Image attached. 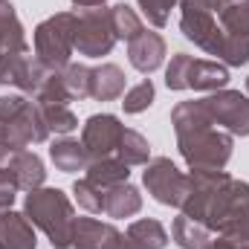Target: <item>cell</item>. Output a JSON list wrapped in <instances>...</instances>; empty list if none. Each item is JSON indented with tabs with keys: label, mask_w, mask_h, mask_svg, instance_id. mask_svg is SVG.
I'll return each mask as SVG.
<instances>
[{
	"label": "cell",
	"mask_w": 249,
	"mask_h": 249,
	"mask_svg": "<svg viewBox=\"0 0 249 249\" xmlns=\"http://www.w3.org/2000/svg\"><path fill=\"white\" fill-rule=\"evenodd\" d=\"M124 96V72L116 64H102L90 70V99L96 102H113Z\"/></svg>",
	"instance_id": "obj_15"
},
{
	"label": "cell",
	"mask_w": 249,
	"mask_h": 249,
	"mask_svg": "<svg viewBox=\"0 0 249 249\" xmlns=\"http://www.w3.org/2000/svg\"><path fill=\"white\" fill-rule=\"evenodd\" d=\"M35 102H61V105H70V93H67V84H64L61 70H50V75L44 78L41 90L35 93Z\"/></svg>",
	"instance_id": "obj_29"
},
{
	"label": "cell",
	"mask_w": 249,
	"mask_h": 249,
	"mask_svg": "<svg viewBox=\"0 0 249 249\" xmlns=\"http://www.w3.org/2000/svg\"><path fill=\"white\" fill-rule=\"evenodd\" d=\"M139 209H142V194L130 183H119V186L105 191V214L107 217H113V220L133 217Z\"/></svg>",
	"instance_id": "obj_17"
},
{
	"label": "cell",
	"mask_w": 249,
	"mask_h": 249,
	"mask_svg": "<svg viewBox=\"0 0 249 249\" xmlns=\"http://www.w3.org/2000/svg\"><path fill=\"white\" fill-rule=\"evenodd\" d=\"M72 194H75V200H78V206L84 212L105 214V191L102 188H96L93 183H87V180H75L72 183Z\"/></svg>",
	"instance_id": "obj_28"
},
{
	"label": "cell",
	"mask_w": 249,
	"mask_h": 249,
	"mask_svg": "<svg viewBox=\"0 0 249 249\" xmlns=\"http://www.w3.org/2000/svg\"><path fill=\"white\" fill-rule=\"evenodd\" d=\"M110 23H113L116 38H119V41H127V44H130L136 35H142V32H145L142 18H139L127 3H116V6L110 9Z\"/></svg>",
	"instance_id": "obj_25"
},
{
	"label": "cell",
	"mask_w": 249,
	"mask_h": 249,
	"mask_svg": "<svg viewBox=\"0 0 249 249\" xmlns=\"http://www.w3.org/2000/svg\"><path fill=\"white\" fill-rule=\"evenodd\" d=\"M171 241L180 249H203V244L209 241V229L186 214H180L171 223Z\"/></svg>",
	"instance_id": "obj_23"
},
{
	"label": "cell",
	"mask_w": 249,
	"mask_h": 249,
	"mask_svg": "<svg viewBox=\"0 0 249 249\" xmlns=\"http://www.w3.org/2000/svg\"><path fill=\"white\" fill-rule=\"evenodd\" d=\"M90 70H93V67H87V64H72V61L61 70L70 99H90Z\"/></svg>",
	"instance_id": "obj_26"
},
{
	"label": "cell",
	"mask_w": 249,
	"mask_h": 249,
	"mask_svg": "<svg viewBox=\"0 0 249 249\" xmlns=\"http://www.w3.org/2000/svg\"><path fill=\"white\" fill-rule=\"evenodd\" d=\"M9 165L15 168V174H18V183L23 191H32V188H41L44 186V180H47V168H44V160L35 154V151H18V154H12V160H9Z\"/></svg>",
	"instance_id": "obj_18"
},
{
	"label": "cell",
	"mask_w": 249,
	"mask_h": 249,
	"mask_svg": "<svg viewBox=\"0 0 249 249\" xmlns=\"http://www.w3.org/2000/svg\"><path fill=\"white\" fill-rule=\"evenodd\" d=\"M50 75V67L26 50H0V84L18 87L23 96H35Z\"/></svg>",
	"instance_id": "obj_8"
},
{
	"label": "cell",
	"mask_w": 249,
	"mask_h": 249,
	"mask_svg": "<svg viewBox=\"0 0 249 249\" xmlns=\"http://www.w3.org/2000/svg\"><path fill=\"white\" fill-rule=\"evenodd\" d=\"M165 55H168V47H165V38L160 32H148L145 29L142 35H136L127 44V61H130V67L145 72V75L160 70L162 61H165Z\"/></svg>",
	"instance_id": "obj_13"
},
{
	"label": "cell",
	"mask_w": 249,
	"mask_h": 249,
	"mask_svg": "<svg viewBox=\"0 0 249 249\" xmlns=\"http://www.w3.org/2000/svg\"><path fill=\"white\" fill-rule=\"evenodd\" d=\"M23 23L9 0H0V50H26Z\"/></svg>",
	"instance_id": "obj_21"
},
{
	"label": "cell",
	"mask_w": 249,
	"mask_h": 249,
	"mask_svg": "<svg viewBox=\"0 0 249 249\" xmlns=\"http://www.w3.org/2000/svg\"><path fill=\"white\" fill-rule=\"evenodd\" d=\"M122 133L124 124L113 113H96L81 127V145L90 160H107V157H116Z\"/></svg>",
	"instance_id": "obj_11"
},
{
	"label": "cell",
	"mask_w": 249,
	"mask_h": 249,
	"mask_svg": "<svg viewBox=\"0 0 249 249\" xmlns=\"http://www.w3.org/2000/svg\"><path fill=\"white\" fill-rule=\"evenodd\" d=\"M50 160L55 162V168L64 171V174H75V171H87L90 165V157L84 151V145L78 139H70V136H61L50 145Z\"/></svg>",
	"instance_id": "obj_16"
},
{
	"label": "cell",
	"mask_w": 249,
	"mask_h": 249,
	"mask_svg": "<svg viewBox=\"0 0 249 249\" xmlns=\"http://www.w3.org/2000/svg\"><path fill=\"white\" fill-rule=\"evenodd\" d=\"M142 183L148 188V194L162 203V206H171V209H180L183 200L188 194V177L168 160V157H157L145 165V174H142Z\"/></svg>",
	"instance_id": "obj_9"
},
{
	"label": "cell",
	"mask_w": 249,
	"mask_h": 249,
	"mask_svg": "<svg viewBox=\"0 0 249 249\" xmlns=\"http://www.w3.org/2000/svg\"><path fill=\"white\" fill-rule=\"evenodd\" d=\"M50 130L41 119L38 102L26 96H0V142L18 154L35 142H47Z\"/></svg>",
	"instance_id": "obj_4"
},
{
	"label": "cell",
	"mask_w": 249,
	"mask_h": 249,
	"mask_svg": "<svg viewBox=\"0 0 249 249\" xmlns=\"http://www.w3.org/2000/svg\"><path fill=\"white\" fill-rule=\"evenodd\" d=\"M23 214L29 217L32 226H38L50 238L53 249H61L67 244L75 223L72 203L61 188H32L23 200Z\"/></svg>",
	"instance_id": "obj_3"
},
{
	"label": "cell",
	"mask_w": 249,
	"mask_h": 249,
	"mask_svg": "<svg viewBox=\"0 0 249 249\" xmlns=\"http://www.w3.org/2000/svg\"><path fill=\"white\" fill-rule=\"evenodd\" d=\"M116 32L110 23V9H78L75 12V32H72V50L87 58H102L116 47Z\"/></svg>",
	"instance_id": "obj_7"
},
{
	"label": "cell",
	"mask_w": 249,
	"mask_h": 249,
	"mask_svg": "<svg viewBox=\"0 0 249 249\" xmlns=\"http://www.w3.org/2000/svg\"><path fill=\"white\" fill-rule=\"evenodd\" d=\"M203 249H249V244L238 241V238H229V235H217V238H209Z\"/></svg>",
	"instance_id": "obj_32"
},
{
	"label": "cell",
	"mask_w": 249,
	"mask_h": 249,
	"mask_svg": "<svg viewBox=\"0 0 249 249\" xmlns=\"http://www.w3.org/2000/svg\"><path fill=\"white\" fill-rule=\"evenodd\" d=\"M110 0H72V6H75V12L78 9H99V6H107Z\"/></svg>",
	"instance_id": "obj_33"
},
{
	"label": "cell",
	"mask_w": 249,
	"mask_h": 249,
	"mask_svg": "<svg viewBox=\"0 0 249 249\" xmlns=\"http://www.w3.org/2000/svg\"><path fill=\"white\" fill-rule=\"evenodd\" d=\"M119 238V229L113 223H102L96 217H75L72 232L61 249H110Z\"/></svg>",
	"instance_id": "obj_12"
},
{
	"label": "cell",
	"mask_w": 249,
	"mask_h": 249,
	"mask_svg": "<svg viewBox=\"0 0 249 249\" xmlns=\"http://www.w3.org/2000/svg\"><path fill=\"white\" fill-rule=\"evenodd\" d=\"M177 148L191 171H223L232 160V133L217 130L209 110L200 102H180L171 110Z\"/></svg>",
	"instance_id": "obj_2"
},
{
	"label": "cell",
	"mask_w": 249,
	"mask_h": 249,
	"mask_svg": "<svg viewBox=\"0 0 249 249\" xmlns=\"http://www.w3.org/2000/svg\"><path fill=\"white\" fill-rule=\"evenodd\" d=\"M72 32H75V12H58L47 20H41L32 32L35 55L50 70H64L70 64L72 50Z\"/></svg>",
	"instance_id": "obj_6"
},
{
	"label": "cell",
	"mask_w": 249,
	"mask_h": 249,
	"mask_svg": "<svg viewBox=\"0 0 249 249\" xmlns=\"http://www.w3.org/2000/svg\"><path fill=\"white\" fill-rule=\"evenodd\" d=\"M247 93H249V78H247Z\"/></svg>",
	"instance_id": "obj_35"
},
{
	"label": "cell",
	"mask_w": 249,
	"mask_h": 249,
	"mask_svg": "<svg viewBox=\"0 0 249 249\" xmlns=\"http://www.w3.org/2000/svg\"><path fill=\"white\" fill-rule=\"evenodd\" d=\"M127 177H130V171H127V165H124L119 157H107V160H90V165H87V183H93L96 188H102V191H107V188L119 186V183H127Z\"/></svg>",
	"instance_id": "obj_19"
},
{
	"label": "cell",
	"mask_w": 249,
	"mask_h": 249,
	"mask_svg": "<svg viewBox=\"0 0 249 249\" xmlns=\"http://www.w3.org/2000/svg\"><path fill=\"white\" fill-rule=\"evenodd\" d=\"M116 157L122 160L127 168H130V165H148L151 145H148V139H145L139 130H130V127H124L122 142H119V148H116Z\"/></svg>",
	"instance_id": "obj_24"
},
{
	"label": "cell",
	"mask_w": 249,
	"mask_h": 249,
	"mask_svg": "<svg viewBox=\"0 0 249 249\" xmlns=\"http://www.w3.org/2000/svg\"><path fill=\"white\" fill-rule=\"evenodd\" d=\"M180 209L209 232L235 238L249 220V183L229 177L226 171H191Z\"/></svg>",
	"instance_id": "obj_1"
},
{
	"label": "cell",
	"mask_w": 249,
	"mask_h": 249,
	"mask_svg": "<svg viewBox=\"0 0 249 249\" xmlns=\"http://www.w3.org/2000/svg\"><path fill=\"white\" fill-rule=\"evenodd\" d=\"M18 191H20V183H18L15 168H12L9 162H6V165H0V209H12V203H15Z\"/></svg>",
	"instance_id": "obj_31"
},
{
	"label": "cell",
	"mask_w": 249,
	"mask_h": 249,
	"mask_svg": "<svg viewBox=\"0 0 249 249\" xmlns=\"http://www.w3.org/2000/svg\"><path fill=\"white\" fill-rule=\"evenodd\" d=\"M154 105V81L151 78H142L139 84H133L122 99L124 113H142Z\"/></svg>",
	"instance_id": "obj_27"
},
{
	"label": "cell",
	"mask_w": 249,
	"mask_h": 249,
	"mask_svg": "<svg viewBox=\"0 0 249 249\" xmlns=\"http://www.w3.org/2000/svg\"><path fill=\"white\" fill-rule=\"evenodd\" d=\"M38 238L26 214L15 209H0V249H35Z\"/></svg>",
	"instance_id": "obj_14"
},
{
	"label": "cell",
	"mask_w": 249,
	"mask_h": 249,
	"mask_svg": "<svg viewBox=\"0 0 249 249\" xmlns=\"http://www.w3.org/2000/svg\"><path fill=\"white\" fill-rule=\"evenodd\" d=\"M212 122L220 124L232 136H249V96L241 90H214L203 99Z\"/></svg>",
	"instance_id": "obj_10"
},
{
	"label": "cell",
	"mask_w": 249,
	"mask_h": 249,
	"mask_svg": "<svg viewBox=\"0 0 249 249\" xmlns=\"http://www.w3.org/2000/svg\"><path fill=\"white\" fill-rule=\"evenodd\" d=\"M110 249H136V247H133V244L127 241V235H122V232H119V238H116V241L110 244Z\"/></svg>",
	"instance_id": "obj_34"
},
{
	"label": "cell",
	"mask_w": 249,
	"mask_h": 249,
	"mask_svg": "<svg viewBox=\"0 0 249 249\" xmlns=\"http://www.w3.org/2000/svg\"><path fill=\"white\" fill-rule=\"evenodd\" d=\"M127 241L133 244L136 249H165L168 244V232L160 220L154 217H142V220H133L127 226Z\"/></svg>",
	"instance_id": "obj_20"
},
{
	"label": "cell",
	"mask_w": 249,
	"mask_h": 249,
	"mask_svg": "<svg viewBox=\"0 0 249 249\" xmlns=\"http://www.w3.org/2000/svg\"><path fill=\"white\" fill-rule=\"evenodd\" d=\"M136 3H139L142 15L148 18V23H154L157 29H162V26L168 23V18H171V9H174L180 0H136Z\"/></svg>",
	"instance_id": "obj_30"
},
{
	"label": "cell",
	"mask_w": 249,
	"mask_h": 249,
	"mask_svg": "<svg viewBox=\"0 0 249 249\" xmlns=\"http://www.w3.org/2000/svg\"><path fill=\"white\" fill-rule=\"evenodd\" d=\"M38 110H41V119H44L50 133L67 136V133H72L78 127V119L70 110V105H61V102H38Z\"/></svg>",
	"instance_id": "obj_22"
},
{
	"label": "cell",
	"mask_w": 249,
	"mask_h": 249,
	"mask_svg": "<svg viewBox=\"0 0 249 249\" xmlns=\"http://www.w3.org/2000/svg\"><path fill=\"white\" fill-rule=\"evenodd\" d=\"M229 81V70L220 61L194 58L188 53H177L171 64L165 67V84L168 90H223Z\"/></svg>",
	"instance_id": "obj_5"
}]
</instances>
